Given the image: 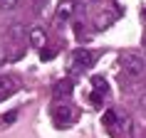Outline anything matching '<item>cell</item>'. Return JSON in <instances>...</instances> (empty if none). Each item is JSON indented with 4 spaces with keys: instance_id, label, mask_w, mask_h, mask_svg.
<instances>
[{
    "instance_id": "obj_12",
    "label": "cell",
    "mask_w": 146,
    "mask_h": 138,
    "mask_svg": "<svg viewBox=\"0 0 146 138\" xmlns=\"http://www.w3.org/2000/svg\"><path fill=\"white\" fill-rule=\"evenodd\" d=\"M17 3H20V0H0V8L3 10H13Z\"/></svg>"
},
{
    "instance_id": "obj_5",
    "label": "cell",
    "mask_w": 146,
    "mask_h": 138,
    "mask_svg": "<svg viewBox=\"0 0 146 138\" xmlns=\"http://www.w3.org/2000/svg\"><path fill=\"white\" fill-rule=\"evenodd\" d=\"M72 12H74V3L72 0H64L60 8H57V22H67L69 17H72Z\"/></svg>"
},
{
    "instance_id": "obj_8",
    "label": "cell",
    "mask_w": 146,
    "mask_h": 138,
    "mask_svg": "<svg viewBox=\"0 0 146 138\" xmlns=\"http://www.w3.org/2000/svg\"><path fill=\"white\" fill-rule=\"evenodd\" d=\"M30 39H32L35 47H42L45 45V30H42V27H35V30L30 32Z\"/></svg>"
},
{
    "instance_id": "obj_9",
    "label": "cell",
    "mask_w": 146,
    "mask_h": 138,
    "mask_svg": "<svg viewBox=\"0 0 146 138\" xmlns=\"http://www.w3.org/2000/svg\"><path fill=\"white\" fill-rule=\"evenodd\" d=\"M92 84H94V91H97V94L107 91V81H104V77H94V79H92Z\"/></svg>"
},
{
    "instance_id": "obj_7",
    "label": "cell",
    "mask_w": 146,
    "mask_h": 138,
    "mask_svg": "<svg viewBox=\"0 0 146 138\" xmlns=\"http://www.w3.org/2000/svg\"><path fill=\"white\" fill-rule=\"evenodd\" d=\"M119 126H121V131H124V136H126V138H136L134 118H131V116H121V118H119Z\"/></svg>"
},
{
    "instance_id": "obj_13",
    "label": "cell",
    "mask_w": 146,
    "mask_h": 138,
    "mask_svg": "<svg viewBox=\"0 0 146 138\" xmlns=\"http://www.w3.org/2000/svg\"><path fill=\"white\" fill-rule=\"evenodd\" d=\"M50 57H54L52 49H42V59H50Z\"/></svg>"
},
{
    "instance_id": "obj_14",
    "label": "cell",
    "mask_w": 146,
    "mask_h": 138,
    "mask_svg": "<svg viewBox=\"0 0 146 138\" xmlns=\"http://www.w3.org/2000/svg\"><path fill=\"white\" fill-rule=\"evenodd\" d=\"M139 104H141V108H144V111H146V91L141 94V99H139Z\"/></svg>"
},
{
    "instance_id": "obj_2",
    "label": "cell",
    "mask_w": 146,
    "mask_h": 138,
    "mask_svg": "<svg viewBox=\"0 0 146 138\" xmlns=\"http://www.w3.org/2000/svg\"><path fill=\"white\" fill-rule=\"evenodd\" d=\"M72 62H74V69H89L94 64V54L89 49H77L72 54Z\"/></svg>"
},
{
    "instance_id": "obj_11",
    "label": "cell",
    "mask_w": 146,
    "mask_h": 138,
    "mask_svg": "<svg viewBox=\"0 0 146 138\" xmlns=\"http://www.w3.org/2000/svg\"><path fill=\"white\" fill-rule=\"evenodd\" d=\"M15 118H17V111H10V114L0 116V126H10V123H15Z\"/></svg>"
},
{
    "instance_id": "obj_1",
    "label": "cell",
    "mask_w": 146,
    "mask_h": 138,
    "mask_svg": "<svg viewBox=\"0 0 146 138\" xmlns=\"http://www.w3.org/2000/svg\"><path fill=\"white\" fill-rule=\"evenodd\" d=\"M121 67L129 77H141L146 72V57L139 52H124L121 54Z\"/></svg>"
},
{
    "instance_id": "obj_4",
    "label": "cell",
    "mask_w": 146,
    "mask_h": 138,
    "mask_svg": "<svg viewBox=\"0 0 146 138\" xmlns=\"http://www.w3.org/2000/svg\"><path fill=\"white\" fill-rule=\"evenodd\" d=\"M17 79L13 77V74H5V77H0V94H13L17 91Z\"/></svg>"
},
{
    "instance_id": "obj_10",
    "label": "cell",
    "mask_w": 146,
    "mask_h": 138,
    "mask_svg": "<svg viewBox=\"0 0 146 138\" xmlns=\"http://www.w3.org/2000/svg\"><path fill=\"white\" fill-rule=\"evenodd\" d=\"M104 123H107V128H114V126H116V111L109 108L107 114H104Z\"/></svg>"
},
{
    "instance_id": "obj_3",
    "label": "cell",
    "mask_w": 146,
    "mask_h": 138,
    "mask_svg": "<svg viewBox=\"0 0 146 138\" xmlns=\"http://www.w3.org/2000/svg\"><path fill=\"white\" fill-rule=\"evenodd\" d=\"M52 116H54L57 123H67V121H72L74 111H72V106H67V104H57V106L52 108Z\"/></svg>"
},
{
    "instance_id": "obj_6",
    "label": "cell",
    "mask_w": 146,
    "mask_h": 138,
    "mask_svg": "<svg viewBox=\"0 0 146 138\" xmlns=\"http://www.w3.org/2000/svg\"><path fill=\"white\" fill-rule=\"evenodd\" d=\"M72 89H74V84H72L69 79H62V81H57V84H54V96H57V99L69 96V94H72Z\"/></svg>"
}]
</instances>
